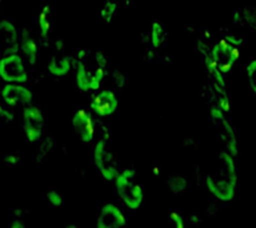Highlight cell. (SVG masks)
Returning a JSON list of instances; mask_svg holds the SVG:
<instances>
[{
    "instance_id": "obj_24",
    "label": "cell",
    "mask_w": 256,
    "mask_h": 228,
    "mask_svg": "<svg viewBox=\"0 0 256 228\" xmlns=\"http://www.w3.org/2000/svg\"><path fill=\"white\" fill-rule=\"evenodd\" d=\"M8 227L10 228H23V227H26V222H24L22 218H18V216H16V218H14V220H12L11 223L8 224Z\"/></svg>"
},
{
    "instance_id": "obj_25",
    "label": "cell",
    "mask_w": 256,
    "mask_h": 228,
    "mask_svg": "<svg viewBox=\"0 0 256 228\" xmlns=\"http://www.w3.org/2000/svg\"><path fill=\"white\" fill-rule=\"evenodd\" d=\"M188 220H190L194 226H199V224L203 222V219H202L198 214H191V215H190V219Z\"/></svg>"
},
{
    "instance_id": "obj_1",
    "label": "cell",
    "mask_w": 256,
    "mask_h": 228,
    "mask_svg": "<svg viewBox=\"0 0 256 228\" xmlns=\"http://www.w3.org/2000/svg\"><path fill=\"white\" fill-rule=\"evenodd\" d=\"M216 159L218 167L216 171L206 175V187L220 202H231L235 198L238 183L235 159L227 150L219 152Z\"/></svg>"
},
{
    "instance_id": "obj_26",
    "label": "cell",
    "mask_w": 256,
    "mask_h": 228,
    "mask_svg": "<svg viewBox=\"0 0 256 228\" xmlns=\"http://www.w3.org/2000/svg\"><path fill=\"white\" fill-rule=\"evenodd\" d=\"M159 172H162V170H160V167H158V166L152 168V174H154V176H158L156 174H159Z\"/></svg>"
},
{
    "instance_id": "obj_15",
    "label": "cell",
    "mask_w": 256,
    "mask_h": 228,
    "mask_svg": "<svg viewBox=\"0 0 256 228\" xmlns=\"http://www.w3.org/2000/svg\"><path fill=\"white\" fill-rule=\"evenodd\" d=\"M38 24H39L40 35L46 38L48 35V31L51 28V22H50V6H46L43 8V11L40 12L39 20H38Z\"/></svg>"
},
{
    "instance_id": "obj_12",
    "label": "cell",
    "mask_w": 256,
    "mask_h": 228,
    "mask_svg": "<svg viewBox=\"0 0 256 228\" xmlns=\"http://www.w3.org/2000/svg\"><path fill=\"white\" fill-rule=\"evenodd\" d=\"M72 66L74 63H72L71 58L66 55H55L52 56V59L48 63V72L56 78H62L71 71Z\"/></svg>"
},
{
    "instance_id": "obj_17",
    "label": "cell",
    "mask_w": 256,
    "mask_h": 228,
    "mask_svg": "<svg viewBox=\"0 0 256 228\" xmlns=\"http://www.w3.org/2000/svg\"><path fill=\"white\" fill-rule=\"evenodd\" d=\"M46 196H47V200L50 202V204L54 206V207H60L63 204V195L59 191H56V190L47 191Z\"/></svg>"
},
{
    "instance_id": "obj_9",
    "label": "cell",
    "mask_w": 256,
    "mask_h": 228,
    "mask_svg": "<svg viewBox=\"0 0 256 228\" xmlns=\"http://www.w3.org/2000/svg\"><path fill=\"white\" fill-rule=\"evenodd\" d=\"M127 226V218L122 210L114 203H106L100 208L96 227L98 228H119Z\"/></svg>"
},
{
    "instance_id": "obj_10",
    "label": "cell",
    "mask_w": 256,
    "mask_h": 228,
    "mask_svg": "<svg viewBox=\"0 0 256 228\" xmlns=\"http://www.w3.org/2000/svg\"><path fill=\"white\" fill-rule=\"evenodd\" d=\"M216 122V126H218V130H219V135L222 138V140L226 144V150H227L230 154H231L234 158L238 156L239 154V148H238V138H236V132L234 130L230 122H228L226 118L219 120H214Z\"/></svg>"
},
{
    "instance_id": "obj_21",
    "label": "cell",
    "mask_w": 256,
    "mask_h": 228,
    "mask_svg": "<svg viewBox=\"0 0 256 228\" xmlns=\"http://www.w3.org/2000/svg\"><path fill=\"white\" fill-rule=\"evenodd\" d=\"M114 82H115V84L118 87L123 88L124 86H126V83H127V79H126V76H124L122 72L115 70V71H114Z\"/></svg>"
},
{
    "instance_id": "obj_14",
    "label": "cell",
    "mask_w": 256,
    "mask_h": 228,
    "mask_svg": "<svg viewBox=\"0 0 256 228\" xmlns=\"http://www.w3.org/2000/svg\"><path fill=\"white\" fill-rule=\"evenodd\" d=\"M188 186V178L186 175H180V174H176V175H172L170 179H168V187H170V191L175 195H179L182 192L187 188Z\"/></svg>"
},
{
    "instance_id": "obj_16",
    "label": "cell",
    "mask_w": 256,
    "mask_h": 228,
    "mask_svg": "<svg viewBox=\"0 0 256 228\" xmlns=\"http://www.w3.org/2000/svg\"><path fill=\"white\" fill-rule=\"evenodd\" d=\"M116 11H118V4L115 2H111V0H107L104 3L103 8L100 10V18L103 19V22L106 23H111V20L115 18Z\"/></svg>"
},
{
    "instance_id": "obj_20",
    "label": "cell",
    "mask_w": 256,
    "mask_h": 228,
    "mask_svg": "<svg viewBox=\"0 0 256 228\" xmlns=\"http://www.w3.org/2000/svg\"><path fill=\"white\" fill-rule=\"evenodd\" d=\"M12 119H14V116L8 110L3 107V106H0V126H4V124L11 123Z\"/></svg>"
},
{
    "instance_id": "obj_2",
    "label": "cell",
    "mask_w": 256,
    "mask_h": 228,
    "mask_svg": "<svg viewBox=\"0 0 256 228\" xmlns=\"http://www.w3.org/2000/svg\"><path fill=\"white\" fill-rule=\"evenodd\" d=\"M136 171L132 168H126L120 171L115 178V187L118 195L130 210H138L144 202V191L140 184L134 182Z\"/></svg>"
},
{
    "instance_id": "obj_11",
    "label": "cell",
    "mask_w": 256,
    "mask_h": 228,
    "mask_svg": "<svg viewBox=\"0 0 256 228\" xmlns=\"http://www.w3.org/2000/svg\"><path fill=\"white\" fill-rule=\"evenodd\" d=\"M20 50L23 52L24 58L27 59L28 64L30 66H35L36 62H38L39 48H38L35 39L32 38L28 30L22 31V35H20Z\"/></svg>"
},
{
    "instance_id": "obj_6",
    "label": "cell",
    "mask_w": 256,
    "mask_h": 228,
    "mask_svg": "<svg viewBox=\"0 0 256 228\" xmlns=\"http://www.w3.org/2000/svg\"><path fill=\"white\" fill-rule=\"evenodd\" d=\"M72 128L83 143H91L95 139V119L86 110H78L72 115Z\"/></svg>"
},
{
    "instance_id": "obj_8",
    "label": "cell",
    "mask_w": 256,
    "mask_h": 228,
    "mask_svg": "<svg viewBox=\"0 0 256 228\" xmlns=\"http://www.w3.org/2000/svg\"><path fill=\"white\" fill-rule=\"evenodd\" d=\"M119 102H118V96L112 91L104 90V91L98 92L96 95L92 96L91 104L90 108L94 114L102 118H108V116L114 115L118 110Z\"/></svg>"
},
{
    "instance_id": "obj_22",
    "label": "cell",
    "mask_w": 256,
    "mask_h": 228,
    "mask_svg": "<svg viewBox=\"0 0 256 228\" xmlns=\"http://www.w3.org/2000/svg\"><path fill=\"white\" fill-rule=\"evenodd\" d=\"M170 220H171V223H174L178 228H183L184 227V223H183V218L180 214L178 212H171L170 214Z\"/></svg>"
},
{
    "instance_id": "obj_5",
    "label": "cell",
    "mask_w": 256,
    "mask_h": 228,
    "mask_svg": "<svg viewBox=\"0 0 256 228\" xmlns=\"http://www.w3.org/2000/svg\"><path fill=\"white\" fill-rule=\"evenodd\" d=\"M22 119H23V131L26 134V138L28 139V142L36 143L42 138V135H43V112L40 111L38 107H35V106H30L28 104L27 107L23 110Z\"/></svg>"
},
{
    "instance_id": "obj_19",
    "label": "cell",
    "mask_w": 256,
    "mask_h": 228,
    "mask_svg": "<svg viewBox=\"0 0 256 228\" xmlns=\"http://www.w3.org/2000/svg\"><path fill=\"white\" fill-rule=\"evenodd\" d=\"M54 148V140L51 139V138H46V139L42 142V144H40V150H39V155H48L50 152H51V150Z\"/></svg>"
},
{
    "instance_id": "obj_7",
    "label": "cell",
    "mask_w": 256,
    "mask_h": 228,
    "mask_svg": "<svg viewBox=\"0 0 256 228\" xmlns=\"http://www.w3.org/2000/svg\"><path fill=\"white\" fill-rule=\"evenodd\" d=\"M2 99L10 107H24L31 104L34 94L22 83H7L2 88Z\"/></svg>"
},
{
    "instance_id": "obj_4",
    "label": "cell",
    "mask_w": 256,
    "mask_h": 228,
    "mask_svg": "<svg viewBox=\"0 0 256 228\" xmlns=\"http://www.w3.org/2000/svg\"><path fill=\"white\" fill-rule=\"evenodd\" d=\"M0 79L6 83H26L28 71L19 54H8L0 59Z\"/></svg>"
},
{
    "instance_id": "obj_13",
    "label": "cell",
    "mask_w": 256,
    "mask_h": 228,
    "mask_svg": "<svg viewBox=\"0 0 256 228\" xmlns=\"http://www.w3.org/2000/svg\"><path fill=\"white\" fill-rule=\"evenodd\" d=\"M167 39V32L164 31L163 26L160 23H154L150 34V43L154 48H159L164 43V40Z\"/></svg>"
},
{
    "instance_id": "obj_18",
    "label": "cell",
    "mask_w": 256,
    "mask_h": 228,
    "mask_svg": "<svg viewBox=\"0 0 256 228\" xmlns=\"http://www.w3.org/2000/svg\"><path fill=\"white\" fill-rule=\"evenodd\" d=\"M244 20L248 23L252 28L256 30V8L255 7H246L243 11Z\"/></svg>"
},
{
    "instance_id": "obj_23",
    "label": "cell",
    "mask_w": 256,
    "mask_h": 228,
    "mask_svg": "<svg viewBox=\"0 0 256 228\" xmlns=\"http://www.w3.org/2000/svg\"><path fill=\"white\" fill-rule=\"evenodd\" d=\"M20 159H22V156L16 155V154H8L7 156H4L3 162H6L7 164H11V166H16V164L19 163Z\"/></svg>"
},
{
    "instance_id": "obj_3",
    "label": "cell",
    "mask_w": 256,
    "mask_h": 228,
    "mask_svg": "<svg viewBox=\"0 0 256 228\" xmlns=\"http://www.w3.org/2000/svg\"><path fill=\"white\" fill-rule=\"evenodd\" d=\"M94 160L100 175L106 180H115L119 174V160L107 150V139H100L94 148Z\"/></svg>"
}]
</instances>
